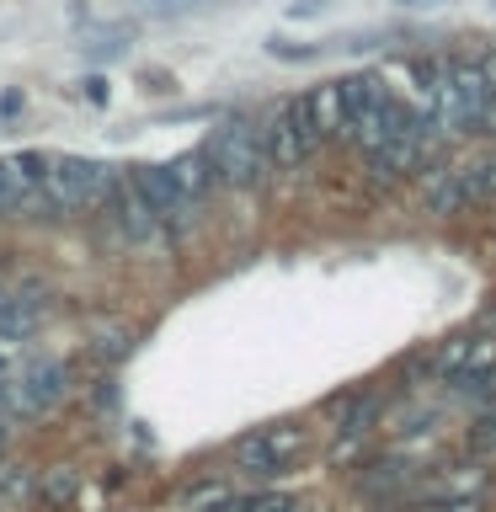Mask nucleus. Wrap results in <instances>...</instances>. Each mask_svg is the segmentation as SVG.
Wrapping results in <instances>:
<instances>
[{
    "label": "nucleus",
    "instance_id": "15",
    "mask_svg": "<svg viewBox=\"0 0 496 512\" xmlns=\"http://www.w3.org/2000/svg\"><path fill=\"white\" fill-rule=\"evenodd\" d=\"M230 512H294V502H288L283 491H256V496H246V502H235Z\"/></svg>",
    "mask_w": 496,
    "mask_h": 512
},
{
    "label": "nucleus",
    "instance_id": "11",
    "mask_svg": "<svg viewBox=\"0 0 496 512\" xmlns=\"http://www.w3.org/2000/svg\"><path fill=\"white\" fill-rule=\"evenodd\" d=\"M470 198H480V171L475 166H443V171H432L427 203L438 208V214H454V208H464Z\"/></svg>",
    "mask_w": 496,
    "mask_h": 512
},
{
    "label": "nucleus",
    "instance_id": "2",
    "mask_svg": "<svg viewBox=\"0 0 496 512\" xmlns=\"http://www.w3.org/2000/svg\"><path fill=\"white\" fill-rule=\"evenodd\" d=\"M112 192V166L102 160H86V155H48L43 160V203L48 208H91V203H107Z\"/></svg>",
    "mask_w": 496,
    "mask_h": 512
},
{
    "label": "nucleus",
    "instance_id": "6",
    "mask_svg": "<svg viewBox=\"0 0 496 512\" xmlns=\"http://www.w3.org/2000/svg\"><path fill=\"white\" fill-rule=\"evenodd\" d=\"M64 390H70V374H64V363L43 358V363H27L22 374L11 379V406L22 416H38V411H54Z\"/></svg>",
    "mask_w": 496,
    "mask_h": 512
},
{
    "label": "nucleus",
    "instance_id": "10",
    "mask_svg": "<svg viewBox=\"0 0 496 512\" xmlns=\"http://www.w3.org/2000/svg\"><path fill=\"white\" fill-rule=\"evenodd\" d=\"M112 219H118V230L128 240H150L160 230V219H155V208L144 203V192L134 187V176H112Z\"/></svg>",
    "mask_w": 496,
    "mask_h": 512
},
{
    "label": "nucleus",
    "instance_id": "1",
    "mask_svg": "<svg viewBox=\"0 0 496 512\" xmlns=\"http://www.w3.org/2000/svg\"><path fill=\"white\" fill-rule=\"evenodd\" d=\"M203 160H208V171H214L219 187H256V182H262V171L272 166L262 128H251V123L214 128V134L203 139Z\"/></svg>",
    "mask_w": 496,
    "mask_h": 512
},
{
    "label": "nucleus",
    "instance_id": "9",
    "mask_svg": "<svg viewBox=\"0 0 496 512\" xmlns=\"http://www.w3.org/2000/svg\"><path fill=\"white\" fill-rule=\"evenodd\" d=\"M304 118H310L315 139H352V118H347V102H342V80H326L304 96Z\"/></svg>",
    "mask_w": 496,
    "mask_h": 512
},
{
    "label": "nucleus",
    "instance_id": "7",
    "mask_svg": "<svg viewBox=\"0 0 496 512\" xmlns=\"http://www.w3.org/2000/svg\"><path fill=\"white\" fill-rule=\"evenodd\" d=\"M43 160L48 155H32V150L0 155V214H22V208L43 203Z\"/></svg>",
    "mask_w": 496,
    "mask_h": 512
},
{
    "label": "nucleus",
    "instance_id": "5",
    "mask_svg": "<svg viewBox=\"0 0 496 512\" xmlns=\"http://www.w3.org/2000/svg\"><path fill=\"white\" fill-rule=\"evenodd\" d=\"M262 139H267V160L278 171H294L299 160H310L315 155V128L310 118H304V96H294V102H283L278 112H272V123L262 128Z\"/></svg>",
    "mask_w": 496,
    "mask_h": 512
},
{
    "label": "nucleus",
    "instance_id": "16",
    "mask_svg": "<svg viewBox=\"0 0 496 512\" xmlns=\"http://www.w3.org/2000/svg\"><path fill=\"white\" fill-rule=\"evenodd\" d=\"M224 502H230V491H224L219 480H208V486L187 491V512H203V507H224Z\"/></svg>",
    "mask_w": 496,
    "mask_h": 512
},
{
    "label": "nucleus",
    "instance_id": "18",
    "mask_svg": "<svg viewBox=\"0 0 496 512\" xmlns=\"http://www.w3.org/2000/svg\"><path fill=\"white\" fill-rule=\"evenodd\" d=\"M400 6H438V0H400Z\"/></svg>",
    "mask_w": 496,
    "mask_h": 512
},
{
    "label": "nucleus",
    "instance_id": "4",
    "mask_svg": "<svg viewBox=\"0 0 496 512\" xmlns=\"http://www.w3.org/2000/svg\"><path fill=\"white\" fill-rule=\"evenodd\" d=\"M299 448H304L299 422H267V427H256L235 443V464L251 475H283V464L299 459Z\"/></svg>",
    "mask_w": 496,
    "mask_h": 512
},
{
    "label": "nucleus",
    "instance_id": "8",
    "mask_svg": "<svg viewBox=\"0 0 496 512\" xmlns=\"http://www.w3.org/2000/svg\"><path fill=\"white\" fill-rule=\"evenodd\" d=\"M134 187L144 192V203L155 208V219H160V224H187L192 203L182 198V187H176L171 166H139V171H134Z\"/></svg>",
    "mask_w": 496,
    "mask_h": 512
},
{
    "label": "nucleus",
    "instance_id": "17",
    "mask_svg": "<svg viewBox=\"0 0 496 512\" xmlns=\"http://www.w3.org/2000/svg\"><path fill=\"white\" fill-rule=\"evenodd\" d=\"M160 11H187V6H198V0H155Z\"/></svg>",
    "mask_w": 496,
    "mask_h": 512
},
{
    "label": "nucleus",
    "instance_id": "3",
    "mask_svg": "<svg viewBox=\"0 0 496 512\" xmlns=\"http://www.w3.org/2000/svg\"><path fill=\"white\" fill-rule=\"evenodd\" d=\"M438 374L454 384V395L491 400V395H496V336H491V331H470V336L443 342Z\"/></svg>",
    "mask_w": 496,
    "mask_h": 512
},
{
    "label": "nucleus",
    "instance_id": "14",
    "mask_svg": "<svg viewBox=\"0 0 496 512\" xmlns=\"http://www.w3.org/2000/svg\"><path fill=\"white\" fill-rule=\"evenodd\" d=\"M70 496H75V470H48V475H43V502L64 507Z\"/></svg>",
    "mask_w": 496,
    "mask_h": 512
},
{
    "label": "nucleus",
    "instance_id": "13",
    "mask_svg": "<svg viewBox=\"0 0 496 512\" xmlns=\"http://www.w3.org/2000/svg\"><path fill=\"white\" fill-rule=\"evenodd\" d=\"M38 315H43V304L22 294V299H0V342H22V336L38 326Z\"/></svg>",
    "mask_w": 496,
    "mask_h": 512
},
{
    "label": "nucleus",
    "instance_id": "12",
    "mask_svg": "<svg viewBox=\"0 0 496 512\" xmlns=\"http://www.w3.org/2000/svg\"><path fill=\"white\" fill-rule=\"evenodd\" d=\"M171 176H176V187H182V198L198 208L203 203V192L214 187V171H208V160H203V150H192V155H176L171 160Z\"/></svg>",
    "mask_w": 496,
    "mask_h": 512
}]
</instances>
